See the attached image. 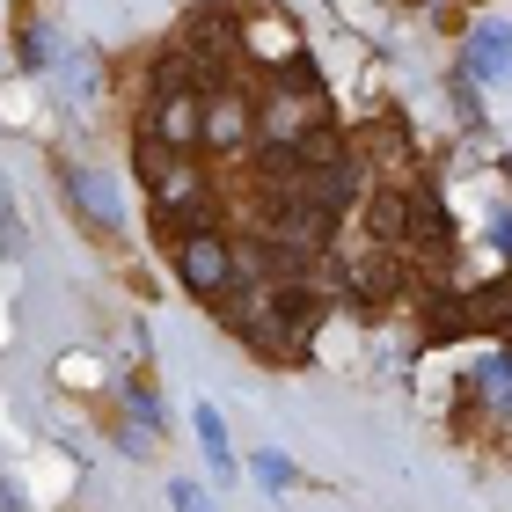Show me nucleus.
<instances>
[{
	"instance_id": "f257e3e1",
	"label": "nucleus",
	"mask_w": 512,
	"mask_h": 512,
	"mask_svg": "<svg viewBox=\"0 0 512 512\" xmlns=\"http://www.w3.org/2000/svg\"><path fill=\"white\" fill-rule=\"evenodd\" d=\"M249 139V103L235 96V88H213V96L198 103V147H220V154H235Z\"/></svg>"
},
{
	"instance_id": "f03ea898",
	"label": "nucleus",
	"mask_w": 512,
	"mask_h": 512,
	"mask_svg": "<svg viewBox=\"0 0 512 512\" xmlns=\"http://www.w3.org/2000/svg\"><path fill=\"white\" fill-rule=\"evenodd\" d=\"M183 286L205 293V300L235 286V256H227L220 235H191V242H183Z\"/></svg>"
},
{
	"instance_id": "7ed1b4c3",
	"label": "nucleus",
	"mask_w": 512,
	"mask_h": 512,
	"mask_svg": "<svg viewBox=\"0 0 512 512\" xmlns=\"http://www.w3.org/2000/svg\"><path fill=\"white\" fill-rule=\"evenodd\" d=\"M271 322L278 330H315L322 322V293L315 286H278L271 293Z\"/></svg>"
},
{
	"instance_id": "20e7f679",
	"label": "nucleus",
	"mask_w": 512,
	"mask_h": 512,
	"mask_svg": "<svg viewBox=\"0 0 512 512\" xmlns=\"http://www.w3.org/2000/svg\"><path fill=\"white\" fill-rule=\"evenodd\" d=\"M161 147H198V103L191 96H161V125H147Z\"/></svg>"
},
{
	"instance_id": "39448f33",
	"label": "nucleus",
	"mask_w": 512,
	"mask_h": 512,
	"mask_svg": "<svg viewBox=\"0 0 512 512\" xmlns=\"http://www.w3.org/2000/svg\"><path fill=\"white\" fill-rule=\"evenodd\" d=\"M469 74H491V81L512 74V37L505 30H476L469 37Z\"/></svg>"
},
{
	"instance_id": "423d86ee",
	"label": "nucleus",
	"mask_w": 512,
	"mask_h": 512,
	"mask_svg": "<svg viewBox=\"0 0 512 512\" xmlns=\"http://www.w3.org/2000/svg\"><path fill=\"white\" fill-rule=\"evenodd\" d=\"M403 205H410V213H403V235H417L425 249H447V213H439V198L417 191V198H403Z\"/></svg>"
},
{
	"instance_id": "0eeeda50",
	"label": "nucleus",
	"mask_w": 512,
	"mask_h": 512,
	"mask_svg": "<svg viewBox=\"0 0 512 512\" xmlns=\"http://www.w3.org/2000/svg\"><path fill=\"white\" fill-rule=\"evenodd\" d=\"M505 308H512V300H505V286H483L476 300H461V322H476V330H498V322H505Z\"/></svg>"
},
{
	"instance_id": "6e6552de",
	"label": "nucleus",
	"mask_w": 512,
	"mask_h": 512,
	"mask_svg": "<svg viewBox=\"0 0 512 512\" xmlns=\"http://www.w3.org/2000/svg\"><path fill=\"white\" fill-rule=\"evenodd\" d=\"M191 425H198V447L213 454V469H227L235 454H227V425H220V410H213V403H198V417H191Z\"/></svg>"
},
{
	"instance_id": "1a4fd4ad",
	"label": "nucleus",
	"mask_w": 512,
	"mask_h": 512,
	"mask_svg": "<svg viewBox=\"0 0 512 512\" xmlns=\"http://www.w3.org/2000/svg\"><path fill=\"white\" fill-rule=\"evenodd\" d=\"M249 44H256V52H278V59H300V44H293V30H286V22H256V30H249Z\"/></svg>"
},
{
	"instance_id": "9d476101",
	"label": "nucleus",
	"mask_w": 512,
	"mask_h": 512,
	"mask_svg": "<svg viewBox=\"0 0 512 512\" xmlns=\"http://www.w3.org/2000/svg\"><path fill=\"white\" fill-rule=\"evenodd\" d=\"M403 213H410V205L395 198V191H381V198H374V235H381V242H403Z\"/></svg>"
},
{
	"instance_id": "9b49d317",
	"label": "nucleus",
	"mask_w": 512,
	"mask_h": 512,
	"mask_svg": "<svg viewBox=\"0 0 512 512\" xmlns=\"http://www.w3.org/2000/svg\"><path fill=\"white\" fill-rule=\"evenodd\" d=\"M293 476H300V469H293V461H286V454H271V447H264V454H256V483H264V491H286V483H293Z\"/></svg>"
},
{
	"instance_id": "f8f14e48",
	"label": "nucleus",
	"mask_w": 512,
	"mask_h": 512,
	"mask_svg": "<svg viewBox=\"0 0 512 512\" xmlns=\"http://www.w3.org/2000/svg\"><path fill=\"white\" fill-rule=\"evenodd\" d=\"M0 249H8V256H22V235H15V205H8V198H0Z\"/></svg>"
},
{
	"instance_id": "ddd939ff",
	"label": "nucleus",
	"mask_w": 512,
	"mask_h": 512,
	"mask_svg": "<svg viewBox=\"0 0 512 512\" xmlns=\"http://www.w3.org/2000/svg\"><path fill=\"white\" fill-rule=\"evenodd\" d=\"M176 512H213V505L198 498V483H176Z\"/></svg>"
}]
</instances>
